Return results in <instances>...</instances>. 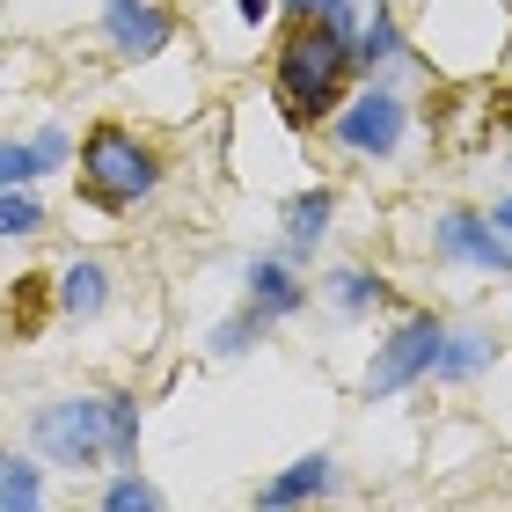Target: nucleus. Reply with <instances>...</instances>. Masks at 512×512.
Returning <instances> with one entry per match:
<instances>
[{
	"label": "nucleus",
	"instance_id": "f257e3e1",
	"mask_svg": "<svg viewBox=\"0 0 512 512\" xmlns=\"http://www.w3.org/2000/svg\"><path fill=\"white\" fill-rule=\"evenodd\" d=\"M359 30L344 15H286V37L271 52V103L286 110V125H330L337 103L352 96L359 74Z\"/></svg>",
	"mask_w": 512,
	"mask_h": 512
},
{
	"label": "nucleus",
	"instance_id": "f03ea898",
	"mask_svg": "<svg viewBox=\"0 0 512 512\" xmlns=\"http://www.w3.org/2000/svg\"><path fill=\"white\" fill-rule=\"evenodd\" d=\"M30 439L59 469H110L139 454V403L132 395H59L37 410Z\"/></svg>",
	"mask_w": 512,
	"mask_h": 512
},
{
	"label": "nucleus",
	"instance_id": "7ed1b4c3",
	"mask_svg": "<svg viewBox=\"0 0 512 512\" xmlns=\"http://www.w3.org/2000/svg\"><path fill=\"white\" fill-rule=\"evenodd\" d=\"M154 183H161V154L132 125H118V118L88 125V139H81V198L96 205V213H132L139 198H154Z\"/></svg>",
	"mask_w": 512,
	"mask_h": 512
},
{
	"label": "nucleus",
	"instance_id": "20e7f679",
	"mask_svg": "<svg viewBox=\"0 0 512 512\" xmlns=\"http://www.w3.org/2000/svg\"><path fill=\"white\" fill-rule=\"evenodd\" d=\"M439 337H447V322H439V315H403V322L374 344L359 395H366V403H388V395L417 388V381L432 374V359H439Z\"/></svg>",
	"mask_w": 512,
	"mask_h": 512
},
{
	"label": "nucleus",
	"instance_id": "39448f33",
	"mask_svg": "<svg viewBox=\"0 0 512 512\" xmlns=\"http://www.w3.org/2000/svg\"><path fill=\"white\" fill-rule=\"evenodd\" d=\"M403 132H410V103L395 96V88H359V96H344L337 118H330V139L344 154H359V161H388L403 147Z\"/></svg>",
	"mask_w": 512,
	"mask_h": 512
},
{
	"label": "nucleus",
	"instance_id": "423d86ee",
	"mask_svg": "<svg viewBox=\"0 0 512 512\" xmlns=\"http://www.w3.org/2000/svg\"><path fill=\"white\" fill-rule=\"evenodd\" d=\"M432 256L439 264H469V271H512V242L491 227V213H439L432 227Z\"/></svg>",
	"mask_w": 512,
	"mask_h": 512
},
{
	"label": "nucleus",
	"instance_id": "0eeeda50",
	"mask_svg": "<svg viewBox=\"0 0 512 512\" xmlns=\"http://www.w3.org/2000/svg\"><path fill=\"white\" fill-rule=\"evenodd\" d=\"M103 37L118 44V59H161L176 37V15L161 0H103Z\"/></svg>",
	"mask_w": 512,
	"mask_h": 512
},
{
	"label": "nucleus",
	"instance_id": "6e6552de",
	"mask_svg": "<svg viewBox=\"0 0 512 512\" xmlns=\"http://www.w3.org/2000/svg\"><path fill=\"white\" fill-rule=\"evenodd\" d=\"M52 308H59V278L22 271L8 286V300H0V330H8V344H37L44 322H52Z\"/></svg>",
	"mask_w": 512,
	"mask_h": 512
},
{
	"label": "nucleus",
	"instance_id": "1a4fd4ad",
	"mask_svg": "<svg viewBox=\"0 0 512 512\" xmlns=\"http://www.w3.org/2000/svg\"><path fill=\"white\" fill-rule=\"evenodd\" d=\"M242 286H249V308H256V315H271V322L300 315V300H308V286L293 278V256H249Z\"/></svg>",
	"mask_w": 512,
	"mask_h": 512
},
{
	"label": "nucleus",
	"instance_id": "9d476101",
	"mask_svg": "<svg viewBox=\"0 0 512 512\" xmlns=\"http://www.w3.org/2000/svg\"><path fill=\"white\" fill-rule=\"evenodd\" d=\"M330 483H337V461L330 454H300L293 461V469H278V476H264V483H256V505H308V498H322V491H330Z\"/></svg>",
	"mask_w": 512,
	"mask_h": 512
},
{
	"label": "nucleus",
	"instance_id": "9b49d317",
	"mask_svg": "<svg viewBox=\"0 0 512 512\" xmlns=\"http://www.w3.org/2000/svg\"><path fill=\"white\" fill-rule=\"evenodd\" d=\"M103 308H110V264L103 256H74V264L59 271V315L96 322Z\"/></svg>",
	"mask_w": 512,
	"mask_h": 512
},
{
	"label": "nucleus",
	"instance_id": "f8f14e48",
	"mask_svg": "<svg viewBox=\"0 0 512 512\" xmlns=\"http://www.w3.org/2000/svg\"><path fill=\"white\" fill-rule=\"evenodd\" d=\"M491 359H498L491 330H447L439 337V359H432V381H476Z\"/></svg>",
	"mask_w": 512,
	"mask_h": 512
},
{
	"label": "nucleus",
	"instance_id": "ddd939ff",
	"mask_svg": "<svg viewBox=\"0 0 512 512\" xmlns=\"http://www.w3.org/2000/svg\"><path fill=\"white\" fill-rule=\"evenodd\" d=\"M330 213H337L330 191H300L286 205V256H293V264H300V256H315V242L330 235Z\"/></svg>",
	"mask_w": 512,
	"mask_h": 512
},
{
	"label": "nucleus",
	"instance_id": "4468645a",
	"mask_svg": "<svg viewBox=\"0 0 512 512\" xmlns=\"http://www.w3.org/2000/svg\"><path fill=\"white\" fill-rule=\"evenodd\" d=\"M381 300H388V278L366 271V264H344V271L330 278V308H337V315H374Z\"/></svg>",
	"mask_w": 512,
	"mask_h": 512
},
{
	"label": "nucleus",
	"instance_id": "2eb2a0df",
	"mask_svg": "<svg viewBox=\"0 0 512 512\" xmlns=\"http://www.w3.org/2000/svg\"><path fill=\"white\" fill-rule=\"evenodd\" d=\"M44 505V454H0V512H30Z\"/></svg>",
	"mask_w": 512,
	"mask_h": 512
},
{
	"label": "nucleus",
	"instance_id": "dca6fc26",
	"mask_svg": "<svg viewBox=\"0 0 512 512\" xmlns=\"http://www.w3.org/2000/svg\"><path fill=\"white\" fill-rule=\"evenodd\" d=\"M52 169L37 139H0V191H30V183Z\"/></svg>",
	"mask_w": 512,
	"mask_h": 512
},
{
	"label": "nucleus",
	"instance_id": "f3484780",
	"mask_svg": "<svg viewBox=\"0 0 512 512\" xmlns=\"http://www.w3.org/2000/svg\"><path fill=\"white\" fill-rule=\"evenodd\" d=\"M352 44H359V66H388V59H403V30H395V15H388V8H374V22H366Z\"/></svg>",
	"mask_w": 512,
	"mask_h": 512
},
{
	"label": "nucleus",
	"instance_id": "a211bd4d",
	"mask_svg": "<svg viewBox=\"0 0 512 512\" xmlns=\"http://www.w3.org/2000/svg\"><path fill=\"white\" fill-rule=\"evenodd\" d=\"M264 330H271V315H256L249 300H242V315H227L220 330H213V352H220V359H242V352H249V344L264 337Z\"/></svg>",
	"mask_w": 512,
	"mask_h": 512
},
{
	"label": "nucleus",
	"instance_id": "6ab92c4d",
	"mask_svg": "<svg viewBox=\"0 0 512 512\" xmlns=\"http://www.w3.org/2000/svg\"><path fill=\"white\" fill-rule=\"evenodd\" d=\"M44 227V205L30 191H0V242H15V235H37Z\"/></svg>",
	"mask_w": 512,
	"mask_h": 512
},
{
	"label": "nucleus",
	"instance_id": "aec40b11",
	"mask_svg": "<svg viewBox=\"0 0 512 512\" xmlns=\"http://www.w3.org/2000/svg\"><path fill=\"white\" fill-rule=\"evenodd\" d=\"M103 505H110V512H147V505H161V491H154L147 476H118V483L103 491Z\"/></svg>",
	"mask_w": 512,
	"mask_h": 512
},
{
	"label": "nucleus",
	"instance_id": "412c9836",
	"mask_svg": "<svg viewBox=\"0 0 512 512\" xmlns=\"http://www.w3.org/2000/svg\"><path fill=\"white\" fill-rule=\"evenodd\" d=\"M278 8H286V15H344L352 0H278Z\"/></svg>",
	"mask_w": 512,
	"mask_h": 512
},
{
	"label": "nucleus",
	"instance_id": "4be33fe9",
	"mask_svg": "<svg viewBox=\"0 0 512 512\" xmlns=\"http://www.w3.org/2000/svg\"><path fill=\"white\" fill-rule=\"evenodd\" d=\"M491 125L512 132V88H491Z\"/></svg>",
	"mask_w": 512,
	"mask_h": 512
},
{
	"label": "nucleus",
	"instance_id": "5701e85b",
	"mask_svg": "<svg viewBox=\"0 0 512 512\" xmlns=\"http://www.w3.org/2000/svg\"><path fill=\"white\" fill-rule=\"evenodd\" d=\"M271 8H278V0H235V15H242V22H264Z\"/></svg>",
	"mask_w": 512,
	"mask_h": 512
},
{
	"label": "nucleus",
	"instance_id": "b1692460",
	"mask_svg": "<svg viewBox=\"0 0 512 512\" xmlns=\"http://www.w3.org/2000/svg\"><path fill=\"white\" fill-rule=\"evenodd\" d=\"M491 227H498V235L512 242V198H498V205H491Z\"/></svg>",
	"mask_w": 512,
	"mask_h": 512
},
{
	"label": "nucleus",
	"instance_id": "393cba45",
	"mask_svg": "<svg viewBox=\"0 0 512 512\" xmlns=\"http://www.w3.org/2000/svg\"><path fill=\"white\" fill-rule=\"evenodd\" d=\"M374 8H388V0H374Z\"/></svg>",
	"mask_w": 512,
	"mask_h": 512
}]
</instances>
